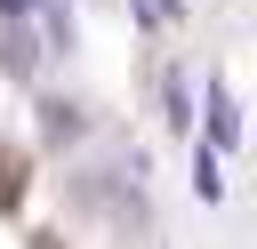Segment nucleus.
Here are the masks:
<instances>
[{
  "label": "nucleus",
  "instance_id": "nucleus-1",
  "mask_svg": "<svg viewBox=\"0 0 257 249\" xmlns=\"http://www.w3.org/2000/svg\"><path fill=\"white\" fill-rule=\"evenodd\" d=\"M209 137H217V145H233V137H241V129H233V96H225V88L209 96Z\"/></svg>",
  "mask_w": 257,
  "mask_h": 249
},
{
  "label": "nucleus",
  "instance_id": "nucleus-2",
  "mask_svg": "<svg viewBox=\"0 0 257 249\" xmlns=\"http://www.w3.org/2000/svg\"><path fill=\"white\" fill-rule=\"evenodd\" d=\"M0 64H8V72H32V48H24V32H8V40H0Z\"/></svg>",
  "mask_w": 257,
  "mask_h": 249
},
{
  "label": "nucleus",
  "instance_id": "nucleus-3",
  "mask_svg": "<svg viewBox=\"0 0 257 249\" xmlns=\"http://www.w3.org/2000/svg\"><path fill=\"white\" fill-rule=\"evenodd\" d=\"M8 185H16V161H0V209H8V201H16V193H8Z\"/></svg>",
  "mask_w": 257,
  "mask_h": 249
},
{
  "label": "nucleus",
  "instance_id": "nucleus-4",
  "mask_svg": "<svg viewBox=\"0 0 257 249\" xmlns=\"http://www.w3.org/2000/svg\"><path fill=\"white\" fill-rule=\"evenodd\" d=\"M24 8H32V0H0V16H24Z\"/></svg>",
  "mask_w": 257,
  "mask_h": 249
}]
</instances>
